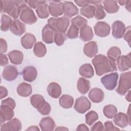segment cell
<instances>
[{
	"label": "cell",
	"mask_w": 131,
	"mask_h": 131,
	"mask_svg": "<svg viewBox=\"0 0 131 131\" xmlns=\"http://www.w3.org/2000/svg\"><path fill=\"white\" fill-rule=\"evenodd\" d=\"M59 105L64 108H71L74 103V98L69 95H62L59 100Z\"/></svg>",
	"instance_id": "d6a6232c"
},
{
	"label": "cell",
	"mask_w": 131,
	"mask_h": 131,
	"mask_svg": "<svg viewBox=\"0 0 131 131\" xmlns=\"http://www.w3.org/2000/svg\"><path fill=\"white\" fill-rule=\"evenodd\" d=\"M45 2V1H26L25 2L27 4H28L29 7L31 8L36 9L37 6L41 3Z\"/></svg>",
	"instance_id": "7dc6e473"
},
{
	"label": "cell",
	"mask_w": 131,
	"mask_h": 131,
	"mask_svg": "<svg viewBox=\"0 0 131 131\" xmlns=\"http://www.w3.org/2000/svg\"><path fill=\"white\" fill-rule=\"evenodd\" d=\"M39 125L42 131H51L54 129L55 123L51 117H46L41 119Z\"/></svg>",
	"instance_id": "603a6c76"
},
{
	"label": "cell",
	"mask_w": 131,
	"mask_h": 131,
	"mask_svg": "<svg viewBox=\"0 0 131 131\" xmlns=\"http://www.w3.org/2000/svg\"><path fill=\"white\" fill-rule=\"evenodd\" d=\"M131 1H126L125 4V8L126 10H127L129 12H130V8H131Z\"/></svg>",
	"instance_id": "9f6ffc18"
},
{
	"label": "cell",
	"mask_w": 131,
	"mask_h": 131,
	"mask_svg": "<svg viewBox=\"0 0 131 131\" xmlns=\"http://www.w3.org/2000/svg\"><path fill=\"white\" fill-rule=\"evenodd\" d=\"M0 59H1V66L2 67L5 66L9 63L8 59L6 55L3 53L0 54Z\"/></svg>",
	"instance_id": "816d5d0a"
},
{
	"label": "cell",
	"mask_w": 131,
	"mask_h": 131,
	"mask_svg": "<svg viewBox=\"0 0 131 131\" xmlns=\"http://www.w3.org/2000/svg\"><path fill=\"white\" fill-rule=\"evenodd\" d=\"M55 130H68L69 129L64 126H58L55 129Z\"/></svg>",
	"instance_id": "680465c9"
},
{
	"label": "cell",
	"mask_w": 131,
	"mask_h": 131,
	"mask_svg": "<svg viewBox=\"0 0 131 131\" xmlns=\"http://www.w3.org/2000/svg\"><path fill=\"white\" fill-rule=\"evenodd\" d=\"M75 3L79 7H83L89 4V1H75Z\"/></svg>",
	"instance_id": "db71d44e"
},
{
	"label": "cell",
	"mask_w": 131,
	"mask_h": 131,
	"mask_svg": "<svg viewBox=\"0 0 131 131\" xmlns=\"http://www.w3.org/2000/svg\"><path fill=\"white\" fill-rule=\"evenodd\" d=\"M22 74L23 79L25 81L32 82L36 78L37 72L34 67L28 66L23 69Z\"/></svg>",
	"instance_id": "e0dca14e"
},
{
	"label": "cell",
	"mask_w": 131,
	"mask_h": 131,
	"mask_svg": "<svg viewBox=\"0 0 131 131\" xmlns=\"http://www.w3.org/2000/svg\"><path fill=\"white\" fill-rule=\"evenodd\" d=\"M80 12L81 15L88 18H92L94 16L95 7L93 5L90 4L82 7L80 9Z\"/></svg>",
	"instance_id": "d590c367"
},
{
	"label": "cell",
	"mask_w": 131,
	"mask_h": 131,
	"mask_svg": "<svg viewBox=\"0 0 131 131\" xmlns=\"http://www.w3.org/2000/svg\"><path fill=\"white\" fill-rule=\"evenodd\" d=\"M55 31L48 25H46L42 30V39L46 43H52L54 42Z\"/></svg>",
	"instance_id": "d6986e66"
},
{
	"label": "cell",
	"mask_w": 131,
	"mask_h": 131,
	"mask_svg": "<svg viewBox=\"0 0 131 131\" xmlns=\"http://www.w3.org/2000/svg\"><path fill=\"white\" fill-rule=\"evenodd\" d=\"M8 57L12 63L17 65L22 63L24 55L23 52L20 51L13 50L8 53Z\"/></svg>",
	"instance_id": "4316f807"
},
{
	"label": "cell",
	"mask_w": 131,
	"mask_h": 131,
	"mask_svg": "<svg viewBox=\"0 0 131 131\" xmlns=\"http://www.w3.org/2000/svg\"><path fill=\"white\" fill-rule=\"evenodd\" d=\"M33 52L36 56L42 57L47 53L46 47L42 42H37L34 45Z\"/></svg>",
	"instance_id": "e575fe53"
},
{
	"label": "cell",
	"mask_w": 131,
	"mask_h": 131,
	"mask_svg": "<svg viewBox=\"0 0 131 131\" xmlns=\"http://www.w3.org/2000/svg\"><path fill=\"white\" fill-rule=\"evenodd\" d=\"M71 21L72 25L75 26L79 29L87 25L88 23L87 20L80 15H77V16L73 18Z\"/></svg>",
	"instance_id": "ab89813d"
},
{
	"label": "cell",
	"mask_w": 131,
	"mask_h": 131,
	"mask_svg": "<svg viewBox=\"0 0 131 131\" xmlns=\"http://www.w3.org/2000/svg\"><path fill=\"white\" fill-rule=\"evenodd\" d=\"M94 34L91 27L86 25L80 29V38L83 41H90L93 38Z\"/></svg>",
	"instance_id": "484cf974"
},
{
	"label": "cell",
	"mask_w": 131,
	"mask_h": 131,
	"mask_svg": "<svg viewBox=\"0 0 131 131\" xmlns=\"http://www.w3.org/2000/svg\"><path fill=\"white\" fill-rule=\"evenodd\" d=\"M130 105H129V107H128V111H127V116L128 117V118L130 122H131V120H130Z\"/></svg>",
	"instance_id": "94428289"
},
{
	"label": "cell",
	"mask_w": 131,
	"mask_h": 131,
	"mask_svg": "<svg viewBox=\"0 0 131 131\" xmlns=\"http://www.w3.org/2000/svg\"><path fill=\"white\" fill-rule=\"evenodd\" d=\"M0 92H1V99H3L6 97L8 95V91L7 89L3 86H1L0 87Z\"/></svg>",
	"instance_id": "f5cc1de1"
},
{
	"label": "cell",
	"mask_w": 131,
	"mask_h": 131,
	"mask_svg": "<svg viewBox=\"0 0 131 131\" xmlns=\"http://www.w3.org/2000/svg\"><path fill=\"white\" fill-rule=\"evenodd\" d=\"M76 130H89V128L85 124H81L77 126Z\"/></svg>",
	"instance_id": "11a10c76"
},
{
	"label": "cell",
	"mask_w": 131,
	"mask_h": 131,
	"mask_svg": "<svg viewBox=\"0 0 131 131\" xmlns=\"http://www.w3.org/2000/svg\"><path fill=\"white\" fill-rule=\"evenodd\" d=\"M26 130H39V129L37 126L34 125V126H30V127L26 129Z\"/></svg>",
	"instance_id": "6f0895ef"
},
{
	"label": "cell",
	"mask_w": 131,
	"mask_h": 131,
	"mask_svg": "<svg viewBox=\"0 0 131 131\" xmlns=\"http://www.w3.org/2000/svg\"><path fill=\"white\" fill-rule=\"evenodd\" d=\"M125 98H126V100H127L129 102H130L131 97H130V90H129L128 91V93H127V95L125 96Z\"/></svg>",
	"instance_id": "91938a15"
},
{
	"label": "cell",
	"mask_w": 131,
	"mask_h": 131,
	"mask_svg": "<svg viewBox=\"0 0 131 131\" xmlns=\"http://www.w3.org/2000/svg\"><path fill=\"white\" fill-rule=\"evenodd\" d=\"M37 16L40 18H46L49 16L48 5L46 2L40 4L35 9Z\"/></svg>",
	"instance_id": "1f68e13d"
},
{
	"label": "cell",
	"mask_w": 131,
	"mask_h": 131,
	"mask_svg": "<svg viewBox=\"0 0 131 131\" xmlns=\"http://www.w3.org/2000/svg\"><path fill=\"white\" fill-rule=\"evenodd\" d=\"M121 51L120 49L117 47H112L107 52V56L115 61L117 58L121 56Z\"/></svg>",
	"instance_id": "60d3db41"
},
{
	"label": "cell",
	"mask_w": 131,
	"mask_h": 131,
	"mask_svg": "<svg viewBox=\"0 0 131 131\" xmlns=\"http://www.w3.org/2000/svg\"><path fill=\"white\" fill-rule=\"evenodd\" d=\"M103 112L104 116L107 118L112 119L117 113V109L115 105L108 104L104 107Z\"/></svg>",
	"instance_id": "74e56055"
},
{
	"label": "cell",
	"mask_w": 131,
	"mask_h": 131,
	"mask_svg": "<svg viewBox=\"0 0 131 131\" xmlns=\"http://www.w3.org/2000/svg\"><path fill=\"white\" fill-rule=\"evenodd\" d=\"M117 64L120 71L123 72L129 70L131 66L130 53L126 55L120 56L116 60Z\"/></svg>",
	"instance_id": "4fadbf2b"
},
{
	"label": "cell",
	"mask_w": 131,
	"mask_h": 131,
	"mask_svg": "<svg viewBox=\"0 0 131 131\" xmlns=\"http://www.w3.org/2000/svg\"><path fill=\"white\" fill-rule=\"evenodd\" d=\"M98 46L97 42L95 41H89L84 46V54L88 57L92 58L95 57L98 53Z\"/></svg>",
	"instance_id": "44dd1931"
},
{
	"label": "cell",
	"mask_w": 131,
	"mask_h": 131,
	"mask_svg": "<svg viewBox=\"0 0 131 131\" xmlns=\"http://www.w3.org/2000/svg\"><path fill=\"white\" fill-rule=\"evenodd\" d=\"M131 86V72L130 71L120 74L116 92L120 95H124L130 90Z\"/></svg>",
	"instance_id": "277c9868"
},
{
	"label": "cell",
	"mask_w": 131,
	"mask_h": 131,
	"mask_svg": "<svg viewBox=\"0 0 131 131\" xmlns=\"http://www.w3.org/2000/svg\"><path fill=\"white\" fill-rule=\"evenodd\" d=\"M79 28L71 24L68 32L67 37L70 39H75L78 37L79 35Z\"/></svg>",
	"instance_id": "7bdbcfd3"
},
{
	"label": "cell",
	"mask_w": 131,
	"mask_h": 131,
	"mask_svg": "<svg viewBox=\"0 0 131 131\" xmlns=\"http://www.w3.org/2000/svg\"><path fill=\"white\" fill-rule=\"evenodd\" d=\"M24 3L25 1L17 0L1 1V12L6 13L14 19H17Z\"/></svg>",
	"instance_id": "7a4b0ae2"
},
{
	"label": "cell",
	"mask_w": 131,
	"mask_h": 131,
	"mask_svg": "<svg viewBox=\"0 0 131 131\" xmlns=\"http://www.w3.org/2000/svg\"><path fill=\"white\" fill-rule=\"evenodd\" d=\"M113 121L116 125L122 128L131 124V122L129 121L127 115L121 112L116 114L114 117Z\"/></svg>",
	"instance_id": "ac0fdd59"
},
{
	"label": "cell",
	"mask_w": 131,
	"mask_h": 131,
	"mask_svg": "<svg viewBox=\"0 0 131 131\" xmlns=\"http://www.w3.org/2000/svg\"><path fill=\"white\" fill-rule=\"evenodd\" d=\"M0 52L1 53H5L7 50V43L6 41L1 38L0 39Z\"/></svg>",
	"instance_id": "681fc988"
},
{
	"label": "cell",
	"mask_w": 131,
	"mask_h": 131,
	"mask_svg": "<svg viewBox=\"0 0 131 131\" xmlns=\"http://www.w3.org/2000/svg\"><path fill=\"white\" fill-rule=\"evenodd\" d=\"M104 130L105 131L108 130H120V129L116 127L111 121H107L105 122L104 124Z\"/></svg>",
	"instance_id": "f6af8a7d"
},
{
	"label": "cell",
	"mask_w": 131,
	"mask_h": 131,
	"mask_svg": "<svg viewBox=\"0 0 131 131\" xmlns=\"http://www.w3.org/2000/svg\"><path fill=\"white\" fill-rule=\"evenodd\" d=\"M94 29L95 34L99 37H104L108 36L110 33V26L105 21L97 22Z\"/></svg>",
	"instance_id": "9c48e42d"
},
{
	"label": "cell",
	"mask_w": 131,
	"mask_h": 131,
	"mask_svg": "<svg viewBox=\"0 0 131 131\" xmlns=\"http://www.w3.org/2000/svg\"><path fill=\"white\" fill-rule=\"evenodd\" d=\"M116 61L102 54L96 55L92 60L96 73L98 76H101L107 73L116 71L117 68Z\"/></svg>",
	"instance_id": "6da1fadb"
},
{
	"label": "cell",
	"mask_w": 131,
	"mask_h": 131,
	"mask_svg": "<svg viewBox=\"0 0 131 131\" xmlns=\"http://www.w3.org/2000/svg\"><path fill=\"white\" fill-rule=\"evenodd\" d=\"M48 24L55 31L66 32L70 25V19L64 16L51 17L48 20Z\"/></svg>",
	"instance_id": "3957f363"
},
{
	"label": "cell",
	"mask_w": 131,
	"mask_h": 131,
	"mask_svg": "<svg viewBox=\"0 0 131 131\" xmlns=\"http://www.w3.org/2000/svg\"><path fill=\"white\" fill-rule=\"evenodd\" d=\"M32 91L31 84L26 82H22L20 83L17 88V94L22 97H28L30 96Z\"/></svg>",
	"instance_id": "f546056e"
},
{
	"label": "cell",
	"mask_w": 131,
	"mask_h": 131,
	"mask_svg": "<svg viewBox=\"0 0 131 131\" xmlns=\"http://www.w3.org/2000/svg\"><path fill=\"white\" fill-rule=\"evenodd\" d=\"M85 122L89 126L92 125L98 119V115L96 112L94 111H91L89 112L85 115Z\"/></svg>",
	"instance_id": "b9f144b4"
},
{
	"label": "cell",
	"mask_w": 131,
	"mask_h": 131,
	"mask_svg": "<svg viewBox=\"0 0 131 131\" xmlns=\"http://www.w3.org/2000/svg\"><path fill=\"white\" fill-rule=\"evenodd\" d=\"M131 31H130V26H128L126 28L125 31L123 34V38L128 43L129 46H130V36H131Z\"/></svg>",
	"instance_id": "bcb514c9"
},
{
	"label": "cell",
	"mask_w": 131,
	"mask_h": 131,
	"mask_svg": "<svg viewBox=\"0 0 131 131\" xmlns=\"http://www.w3.org/2000/svg\"><path fill=\"white\" fill-rule=\"evenodd\" d=\"M102 3L104 9L108 13H116L119 9V6L116 1H103Z\"/></svg>",
	"instance_id": "4dcf8cb0"
},
{
	"label": "cell",
	"mask_w": 131,
	"mask_h": 131,
	"mask_svg": "<svg viewBox=\"0 0 131 131\" xmlns=\"http://www.w3.org/2000/svg\"><path fill=\"white\" fill-rule=\"evenodd\" d=\"M42 115H48L50 113L51 107L50 105L47 102H45V103L40 108L37 110Z\"/></svg>",
	"instance_id": "ee69618b"
},
{
	"label": "cell",
	"mask_w": 131,
	"mask_h": 131,
	"mask_svg": "<svg viewBox=\"0 0 131 131\" xmlns=\"http://www.w3.org/2000/svg\"><path fill=\"white\" fill-rule=\"evenodd\" d=\"M64 16L70 18L78 13V9L72 2L64 1L62 3Z\"/></svg>",
	"instance_id": "7c38bea8"
},
{
	"label": "cell",
	"mask_w": 131,
	"mask_h": 131,
	"mask_svg": "<svg viewBox=\"0 0 131 131\" xmlns=\"http://www.w3.org/2000/svg\"><path fill=\"white\" fill-rule=\"evenodd\" d=\"M13 110V108L8 105L1 104L0 108V122L1 125L5 121H9L12 119L14 116Z\"/></svg>",
	"instance_id": "ba28073f"
},
{
	"label": "cell",
	"mask_w": 131,
	"mask_h": 131,
	"mask_svg": "<svg viewBox=\"0 0 131 131\" xmlns=\"http://www.w3.org/2000/svg\"><path fill=\"white\" fill-rule=\"evenodd\" d=\"M45 102L43 97L39 94H34L30 97L31 105L37 110L42 106Z\"/></svg>",
	"instance_id": "836d02e7"
},
{
	"label": "cell",
	"mask_w": 131,
	"mask_h": 131,
	"mask_svg": "<svg viewBox=\"0 0 131 131\" xmlns=\"http://www.w3.org/2000/svg\"><path fill=\"white\" fill-rule=\"evenodd\" d=\"M89 3L90 4H92L95 7L94 16L96 19H102L105 17L106 14L101 1H89Z\"/></svg>",
	"instance_id": "ffe728a7"
},
{
	"label": "cell",
	"mask_w": 131,
	"mask_h": 131,
	"mask_svg": "<svg viewBox=\"0 0 131 131\" xmlns=\"http://www.w3.org/2000/svg\"><path fill=\"white\" fill-rule=\"evenodd\" d=\"M79 74L87 78H92L94 75V71L90 63H85L80 66L79 70Z\"/></svg>",
	"instance_id": "83f0119b"
},
{
	"label": "cell",
	"mask_w": 131,
	"mask_h": 131,
	"mask_svg": "<svg viewBox=\"0 0 131 131\" xmlns=\"http://www.w3.org/2000/svg\"><path fill=\"white\" fill-rule=\"evenodd\" d=\"M112 29L113 36L117 39H120L123 37L126 28L124 24L121 21L116 20L113 23Z\"/></svg>",
	"instance_id": "9a60e30c"
},
{
	"label": "cell",
	"mask_w": 131,
	"mask_h": 131,
	"mask_svg": "<svg viewBox=\"0 0 131 131\" xmlns=\"http://www.w3.org/2000/svg\"><path fill=\"white\" fill-rule=\"evenodd\" d=\"M26 25L18 19H14L10 27L11 32L17 36H21L26 31Z\"/></svg>",
	"instance_id": "2e32d148"
},
{
	"label": "cell",
	"mask_w": 131,
	"mask_h": 131,
	"mask_svg": "<svg viewBox=\"0 0 131 131\" xmlns=\"http://www.w3.org/2000/svg\"><path fill=\"white\" fill-rule=\"evenodd\" d=\"M21 129V122L15 118L1 125V131H18Z\"/></svg>",
	"instance_id": "5bb4252c"
},
{
	"label": "cell",
	"mask_w": 131,
	"mask_h": 131,
	"mask_svg": "<svg viewBox=\"0 0 131 131\" xmlns=\"http://www.w3.org/2000/svg\"><path fill=\"white\" fill-rule=\"evenodd\" d=\"M22 46L26 49H31L36 42L35 36L30 33H26L20 39Z\"/></svg>",
	"instance_id": "cb8c5ba5"
},
{
	"label": "cell",
	"mask_w": 131,
	"mask_h": 131,
	"mask_svg": "<svg viewBox=\"0 0 131 131\" xmlns=\"http://www.w3.org/2000/svg\"><path fill=\"white\" fill-rule=\"evenodd\" d=\"M1 104H5L11 106L13 109L15 108V105H16L15 102L14 100L10 97H8V98L2 100L1 102Z\"/></svg>",
	"instance_id": "c3c4849f"
},
{
	"label": "cell",
	"mask_w": 131,
	"mask_h": 131,
	"mask_svg": "<svg viewBox=\"0 0 131 131\" xmlns=\"http://www.w3.org/2000/svg\"><path fill=\"white\" fill-rule=\"evenodd\" d=\"M67 39V35L65 32L55 31L54 36V42L58 46L63 45L64 41Z\"/></svg>",
	"instance_id": "f35d334b"
},
{
	"label": "cell",
	"mask_w": 131,
	"mask_h": 131,
	"mask_svg": "<svg viewBox=\"0 0 131 131\" xmlns=\"http://www.w3.org/2000/svg\"><path fill=\"white\" fill-rule=\"evenodd\" d=\"M49 13L54 17H58L63 13L62 3L60 1H50L48 5Z\"/></svg>",
	"instance_id": "30bf717a"
},
{
	"label": "cell",
	"mask_w": 131,
	"mask_h": 131,
	"mask_svg": "<svg viewBox=\"0 0 131 131\" xmlns=\"http://www.w3.org/2000/svg\"><path fill=\"white\" fill-rule=\"evenodd\" d=\"M19 17L23 22L28 25H32L37 20L34 11L27 5L25 1L21 6Z\"/></svg>",
	"instance_id": "5b68a950"
},
{
	"label": "cell",
	"mask_w": 131,
	"mask_h": 131,
	"mask_svg": "<svg viewBox=\"0 0 131 131\" xmlns=\"http://www.w3.org/2000/svg\"><path fill=\"white\" fill-rule=\"evenodd\" d=\"M47 90L49 95L53 98H58L62 92L60 85L54 82L50 83L48 85Z\"/></svg>",
	"instance_id": "d4e9b609"
},
{
	"label": "cell",
	"mask_w": 131,
	"mask_h": 131,
	"mask_svg": "<svg viewBox=\"0 0 131 131\" xmlns=\"http://www.w3.org/2000/svg\"><path fill=\"white\" fill-rule=\"evenodd\" d=\"M91 130L92 131L95 130H103L104 126L101 121H98L91 127Z\"/></svg>",
	"instance_id": "f907efd6"
},
{
	"label": "cell",
	"mask_w": 131,
	"mask_h": 131,
	"mask_svg": "<svg viewBox=\"0 0 131 131\" xmlns=\"http://www.w3.org/2000/svg\"><path fill=\"white\" fill-rule=\"evenodd\" d=\"M12 21L13 20L10 16L6 14H2L1 15V30L3 31H7L10 29Z\"/></svg>",
	"instance_id": "8d00e7d4"
},
{
	"label": "cell",
	"mask_w": 131,
	"mask_h": 131,
	"mask_svg": "<svg viewBox=\"0 0 131 131\" xmlns=\"http://www.w3.org/2000/svg\"><path fill=\"white\" fill-rule=\"evenodd\" d=\"M118 79V74L117 72H113L103 76L101 78V82L108 90H113L116 86Z\"/></svg>",
	"instance_id": "8992f818"
},
{
	"label": "cell",
	"mask_w": 131,
	"mask_h": 131,
	"mask_svg": "<svg viewBox=\"0 0 131 131\" xmlns=\"http://www.w3.org/2000/svg\"><path fill=\"white\" fill-rule=\"evenodd\" d=\"M18 71L15 66L9 65L6 66L3 70L2 77L7 81H11L15 80L18 76Z\"/></svg>",
	"instance_id": "8fae6325"
},
{
	"label": "cell",
	"mask_w": 131,
	"mask_h": 131,
	"mask_svg": "<svg viewBox=\"0 0 131 131\" xmlns=\"http://www.w3.org/2000/svg\"><path fill=\"white\" fill-rule=\"evenodd\" d=\"M91 88L89 80L82 77H80L77 83V88L79 92L83 95L88 92Z\"/></svg>",
	"instance_id": "f1b7e54d"
},
{
	"label": "cell",
	"mask_w": 131,
	"mask_h": 131,
	"mask_svg": "<svg viewBox=\"0 0 131 131\" xmlns=\"http://www.w3.org/2000/svg\"><path fill=\"white\" fill-rule=\"evenodd\" d=\"M74 107L78 113L84 114L91 108V103L86 97L81 96L76 100Z\"/></svg>",
	"instance_id": "52a82bcc"
},
{
	"label": "cell",
	"mask_w": 131,
	"mask_h": 131,
	"mask_svg": "<svg viewBox=\"0 0 131 131\" xmlns=\"http://www.w3.org/2000/svg\"><path fill=\"white\" fill-rule=\"evenodd\" d=\"M88 96L92 102L94 103H100L103 101L104 97V94L101 89L95 88L90 91Z\"/></svg>",
	"instance_id": "7402d4cb"
},
{
	"label": "cell",
	"mask_w": 131,
	"mask_h": 131,
	"mask_svg": "<svg viewBox=\"0 0 131 131\" xmlns=\"http://www.w3.org/2000/svg\"><path fill=\"white\" fill-rule=\"evenodd\" d=\"M126 2V1H123V0H122V1H118L117 2V3L118 2V3H119V4H120V5L123 6V5H125Z\"/></svg>",
	"instance_id": "6125c7cd"
}]
</instances>
